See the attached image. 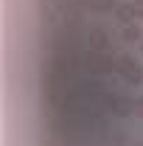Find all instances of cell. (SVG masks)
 I'll list each match as a JSON object with an SVG mask.
<instances>
[{"mask_svg": "<svg viewBox=\"0 0 143 146\" xmlns=\"http://www.w3.org/2000/svg\"><path fill=\"white\" fill-rule=\"evenodd\" d=\"M132 11H135V20H143V0H132Z\"/></svg>", "mask_w": 143, "mask_h": 146, "instance_id": "obj_5", "label": "cell"}, {"mask_svg": "<svg viewBox=\"0 0 143 146\" xmlns=\"http://www.w3.org/2000/svg\"><path fill=\"white\" fill-rule=\"evenodd\" d=\"M90 6L95 11H107V9H115L118 6V0H90Z\"/></svg>", "mask_w": 143, "mask_h": 146, "instance_id": "obj_4", "label": "cell"}, {"mask_svg": "<svg viewBox=\"0 0 143 146\" xmlns=\"http://www.w3.org/2000/svg\"><path fill=\"white\" fill-rule=\"evenodd\" d=\"M115 62H118V70L124 73V79L129 84H140L143 82V70H140V65H138L132 56H118Z\"/></svg>", "mask_w": 143, "mask_h": 146, "instance_id": "obj_1", "label": "cell"}, {"mask_svg": "<svg viewBox=\"0 0 143 146\" xmlns=\"http://www.w3.org/2000/svg\"><path fill=\"white\" fill-rule=\"evenodd\" d=\"M138 39H140V28H138V23L126 25V28H124V42H138Z\"/></svg>", "mask_w": 143, "mask_h": 146, "instance_id": "obj_3", "label": "cell"}, {"mask_svg": "<svg viewBox=\"0 0 143 146\" xmlns=\"http://www.w3.org/2000/svg\"><path fill=\"white\" fill-rule=\"evenodd\" d=\"M115 17L121 20V23H126V25H132V23H135V11H132V3H118V6H115Z\"/></svg>", "mask_w": 143, "mask_h": 146, "instance_id": "obj_2", "label": "cell"}, {"mask_svg": "<svg viewBox=\"0 0 143 146\" xmlns=\"http://www.w3.org/2000/svg\"><path fill=\"white\" fill-rule=\"evenodd\" d=\"M135 112H138V115H143V96H140V101L135 104Z\"/></svg>", "mask_w": 143, "mask_h": 146, "instance_id": "obj_6", "label": "cell"}, {"mask_svg": "<svg viewBox=\"0 0 143 146\" xmlns=\"http://www.w3.org/2000/svg\"><path fill=\"white\" fill-rule=\"evenodd\" d=\"M140 51H143V42H140Z\"/></svg>", "mask_w": 143, "mask_h": 146, "instance_id": "obj_7", "label": "cell"}, {"mask_svg": "<svg viewBox=\"0 0 143 146\" xmlns=\"http://www.w3.org/2000/svg\"><path fill=\"white\" fill-rule=\"evenodd\" d=\"M138 146H143V143H138Z\"/></svg>", "mask_w": 143, "mask_h": 146, "instance_id": "obj_8", "label": "cell"}]
</instances>
